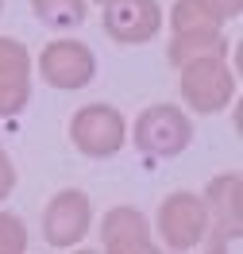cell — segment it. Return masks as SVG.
Returning <instances> with one entry per match:
<instances>
[{
  "label": "cell",
  "mask_w": 243,
  "mask_h": 254,
  "mask_svg": "<svg viewBox=\"0 0 243 254\" xmlns=\"http://www.w3.org/2000/svg\"><path fill=\"white\" fill-rule=\"evenodd\" d=\"M97 4H100V8H104V4H116V0H97Z\"/></svg>",
  "instance_id": "16"
},
{
  "label": "cell",
  "mask_w": 243,
  "mask_h": 254,
  "mask_svg": "<svg viewBox=\"0 0 243 254\" xmlns=\"http://www.w3.org/2000/svg\"><path fill=\"white\" fill-rule=\"evenodd\" d=\"M159 235L170 251H193L205 243V200L197 192H170L159 204Z\"/></svg>",
  "instance_id": "8"
},
{
  "label": "cell",
  "mask_w": 243,
  "mask_h": 254,
  "mask_svg": "<svg viewBox=\"0 0 243 254\" xmlns=\"http://www.w3.org/2000/svg\"><path fill=\"white\" fill-rule=\"evenodd\" d=\"M100 247L108 254H155L159 243L151 239V223L139 208L116 204L100 220Z\"/></svg>",
  "instance_id": "10"
},
{
  "label": "cell",
  "mask_w": 243,
  "mask_h": 254,
  "mask_svg": "<svg viewBox=\"0 0 243 254\" xmlns=\"http://www.w3.org/2000/svg\"><path fill=\"white\" fill-rule=\"evenodd\" d=\"M12 189H16V166L8 158V150L0 146V204L12 196Z\"/></svg>",
  "instance_id": "15"
},
{
  "label": "cell",
  "mask_w": 243,
  "mask_h": 254,
  "mask_svg": "<svg viewBox=\"0 0 243 254\" xmlns=\"http://www.w3.org/2000/svg\"><path fill=\"white\" fill-rule=\"evenodd\" d=\"M39 73L50 89H85L89 81L97 77V58L93 50L78 43V39H54L43 47V58H39Z\"/></svg>",
  "instance_id": "6"
},
{
  "label": "cell",
  "mask_w": 243,
  "mask_h": 254,
  "mask_svg": "<svg viewBox=\"0 0 243 254\" xmlns=\"http://www.w3.org/2000/svg\"><path fill=\"white\" fill-rule=\"evenodd\" d=\"M170 65L193 62L201 54H228V35H224V23L216 16H209L197 0H174L170 8Z\"/></svg>",
  "instance_id": "1"
},
{
  "label": "cell",
  "mask_w": 243,
  "mask_h": 254,
  "mask_svg": "<svg viewBox=\"0 0 243 254\" xmlns=\"http://www.w3.org/2000/svg\"><path fill=\"white\" fill-rule=\"evenodd\" d=\"M19 251H27V227L19 216L0 212V254H19Z\"/></svg>",
  "instance_id": "13"
},
{
  "label": "cell",
  "mask_w": 243,
  "mask_h": 254,
  "mask_svg": "<svg viewBox=\"0 0 243 254\" xmlns=\"http://www.w3.org/2000/svg\"><path fill=\"white\" fill-rule=\"evenodd\" d=\"M31 12L54 31H74L89 19V0H31Z\"/></svg>",
  "instance_id": "12"
},
{
  "label": "cell",
  "mask_w": 243,
  "mask_h": 254,
  "mask_svg": "<svg viewBox=\"0 0 243 254\" xmlns=\"http://www.w3.org/2000/svg\"><path fill=\"white\" fill-rule=\"evenodd\" d=\"M205 243L209 251H228L236 247L243 235V177L232 174H216L205 189Z\"/></svg>",
  "instance_id": "3"
},
{
  "label": "cell",
  "mask_w": 243,
  "mask_h": 254,
  "mask_svg": "<svg viewBox=\"0 0 243 254\" xmlns=\"http://www.w3.org/2000/svg\"><path fill=\"white\" fill-rule=\"evenodd\" d=\"M178 89L181 100L197 112V116H212V112H224L236 100V73L228 69L224 54H201L193 62L178 65Z\"/></svg>",
  "instance_id": "2"
},
{
  "label": "cell",
  "mask_w": 243,
  "mask_h": 254,
  "mask_svg": "<svg viewBox=\"0 0 243 254\" xmlns=\"http://www.w3.org/2000/svg\"><path fill=\"white\" fill-rule=\"evenodd\" d=\"M0 8H4V0H0Z\"/></svg>",
  "instance_id": "17"
},
{
  "label": "cell",
  "mask_w": 243,
  "mask_h": 254,
  "mask_svg": "<svg viewBox=\"0 0 243 254\" xmlns=\"http://www.w3.org/2000/svg\"><path fill=\"white\" fill-rule=\"evenodd\" d=\"M131 143H135V150H143L147 158H178L181 150L193 143V120L178 104H151L135 120Z\"/></svg>",
  "instance_id": "4"
},
{
  "label": "cell",
  "mask_w": 243,
  "mask_h": 254,
  "mask_svg": "<svg viewBox=\"0 0 243 254\" xmlns=\"http://www.w3.org/2000/svg\"><path fill=\"white\" fill-rule=\"evenodd\" d=\"M31 100V54L27 47L0 35V116H19Z\"/></svg>",
  "instance_id": "11"
},
{
  "label": "cell",
  "mask_w": 243,
  "mask_h": 254,
  "mask_svg": "<svg viewBox=\"0 0 243 254\" xmlns=\"http://www.w3.org/2000/svg\"><path fill=\"white\" fill-rule=\"evenodd\" d=\"M162 31L159 0H116L104 4V35L120 47H143Z\"/></svg>",
  "instance_id": "9"
},
{
  "label": "cell",
  "mask_w": 243,
  "mask_h": 254,
  "mask_svg": "<svg viewBox=\"0 0 243 254\" xmlns=\"http://www.w3.org/2000/svg\"><path fill=\"white\" fill-rule=\"evenodd\" d=\"M70 139L85 158H112L128 143V124H124L120 108L97 100V104H85L81 112H74Z\"/></svg>",
  "instance_id": "5"
},
{
  "label": "cell",
  "mask_w": 243,
  "mask_h": 254,
  "mask_svg": "<svg viewBox=\"0 0 243 254\" xmlns=\"http://www.w3.org/2000/svg\"><path fill=\"white\" fill-rule=\"evenodd\" d=\"M89 223H93L89 196L81 189H62V192H54V200L43 212V239L54 251H70L89 235Z\"/></svg>",
  "instance_id": "7"
},
{
  "label": "cell",
  "mask_w": 243,
  "mask_h": 254,
  "mask_svg": "<svg viewBox=\"0 0 243 254\" xmlns=\"http://www.w3.org/2000/svg\"><path fill=\"white\" fill-rule=\"evenodd\" d=\"M209 16H216L220 23H228V19H240V12H243V0H197Z\"/></svg>",
  "instance_id": "14"
}]
</instances>
